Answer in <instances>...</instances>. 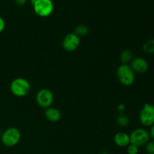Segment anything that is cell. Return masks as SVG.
Returning <instances> with one entry per match:
<instances>
[{"mask_svg":"<svg viewBox=\"0 0 154 154\" xmlns=\"http://www.w3.org/2000/svg\"><path fill=\"white\" fill-rule=\"evenodd\" d=\"M10 90L12 94L17 97H23L30 92L31 85L25 78H17L11 83Z\"/></svg>","mask_w":154,"mask_h":154,"instance_id":"1","label":"cell"},{"mask_svg":"<svg viewBox=\"0 0 154 154\" xmlns=\"http://www.w3.org/2000/svg\"><path fill=\"white\" fill-rule=\"evenodd\" d=\"M117 78L123 85L131 86L135 81V73L129 65L122 64L117 70Z\"/></svg>","mask_w":154,"mask_h":154,"instance_id":"2","label":"cell"},{"mask_svg":"<svg viewBox=\"0 0 154 154\" xmlns=\"http://www.w3.org/2000/svg\"><path fill=\"white\" fill-rule=\"evenodd\" d=\"M21 134L18 129L15 127L8 128L2 133L1 141L5 146L12 147L16 146L20 141Z\"/></svg>","mask_w":154,"mask_h":154,"instance_id":"3","label":"cell"},{"mask_svg":"<svg viewBox=\"0 0 154 154\" xmlns=\"http://www.w3.org/2000/svg\"><path fill=\"white\" fill-rule=\"evenodd\" d=\"M129 138H130V144L140 147L145 146V144L150 141V136L148 131L143 128H138L131 132L129 135Z\"/></svg>","mask_w":154,"mask_h":154,"instance_id":"4","label":"cell"},{"mask_svg":"<svg viewBox=\"0 0 154 154\" xmlns=\"http://www.w3.org/2000/svg\"><path fill=\"white\" fill-rule=\"evenodd\" d=\"M34 11L41 17H47L53 13L54 5L52 0H38L33 5Z\"/></svg>","mask_w":154,"mask_h":154,"instance_id":"5","label":"cell"},{"mask_svg":"<svg viewBox=\"0 0 154 154\" xmlns=\"http://www.w3.org/2000/svg\"><path fill=\"white\" fill-rule=\"evenodd\" d=\"M139 120L146 127H150L154 124V105L146 103L141 108L139 114Z\"/></svg>","mask_w":154,"mask_h":154,"instance_id":"6","label":"cell"},{"mask_svg":"<svg viewBox=\"0 0 154 154\" xmlns=\"http://www.w3.org/2000/svg\"><path fill=\"white\" fill-rule=\"evenodd\" d=\"M54 96L52 92L48 89H42L36 95L37 104L42 108H48L54 102Z\"/></svg>","mask_w":154,"mask_h":154,"instance_id":"7","label":"cell"},{"mask_svg":"<svg viewBox=\"0 0 154 154\" xmlns=\"http://www.w3.org/2000/svg\"><path fill=\"white\" fill-rule=\"evenodd\" d=\"M80 38L75 33L66 35L63 40V48L69 52L75 51L80 45Z\"/></svg>","mask_w":154,"mask_h":154,"instance_id":"8","label":"cell"},{"mask_svg":"<svg viewBox=\"0 0 154 154\" xmlns=\"http://www.w3.org/2000/svg\"><path fill=\"white\" fill-rule=\"evenodd\" d=\"M129 66L135 73L138 74L145 73L149 69L148 62L145 59L141 57L133 58Z\"/></svg>","mask_w":154,"mask_h":154,"instance_id":"9","label":"cell"},{"mask_svg":"<svg viewBox=\"0 0 154 154\" xmlns=\"http://www.w3.org/2000/svg\"><path fill=\"white\" fill-rule=\"evenodd\" d=\"M114 141L117 146L120 147H127L129 144H130V138L129 135H128L126 132H119L115 134L114 137Z\"/></svg>","mask_w":154,"mask_h":154,"instance_id":"10","label":"cell"},{"mask_svg":"<svg viewBox=\"0 0 154 154\" xmlns=\"http://www.w3.org/2000/svg\"><path fill=\"white\" fill-rule=\"evenodd\" d=\"M45 117L48 121L56 123V122H58L61 118V113L57 108L50 107L47 108L45 111Z\"/></svg>","mask_w":154,"mask_h":154,"instance_id":"11","label":"cell"},{"mask_svg":"<svg viewBox=\"0 0 154 154\" xmlns=\"http://www.w3.org/2000/svg\"><path fill=\"white\" fill-rule=\"evenodd\" d=\"M120 59L122 64L129 65V63H130L131 61L133 60V54L129 50H124L120 54Z\"/></svg>","mask_w":154,"mask_h":154,"instance_id":"12","label":"cell"},{"mask_svg":"<svg viewBox=\"0 0 154 154\" xmlns=\"http://www.w3.org/2000/svg\"><path fill=\"white\" fill-rule=\"evenodd\" d=\"M74 33L77 35L79 38L86 36L89 33V27L87 25H84V24H80V25L77 26L75 27V32Z\"/></svg>","mask_w":154,"mask_h":154,"instance_id":"13","label":"cell"},{"mask_svg":"<svg viewBox=\"0 0 154 154\" xmlns=\"http://www.w3.org/2000/svg\"><path fill=\"white\" fill-rule=\"evenodd\" d=\"M117 123L121 127H126L129 125V119L128 116L124 113H120L117 115Z\"/></svg>","mask_w":154,"mask_h":154,"instance_id":"14","label":"cell"},{"mask_svg":"<svg viewBox=\"0 0 154 154\" xmlns=\"http://www.w3.org/2000/svg\"><path fill=\"white\" fill-rule=\"evenodd\" d=\"M143 50L148 54H154V39L147 41L143 45Z\"/></svg>","mask_w":154,"mask_h":154,"instance_id":"15","label":"cell"},{"mask_svg":"<svg viewBox=\"0 0 154 154\" xmlns=\"http://www.w3.org/2000/svg\"><path fill=\"white\" fill-rule=\"evenodd\" d=\"M145 150L147 154H154V141H149L145 144Z\"/></svg>","mask_w":154,"mask_h":154,"instance_id":"16","label":"cell"},{"mask_svg":"<svg viewBox=\"0 0 154 154\" xmlns=\"http://www.w3.org/2000/svg\"><path fill=\"white\" fill-rule=\"evenodd\" d=\"M139 152V147L134 144H129L127 146V153L128 154H138Z\"/></svg>","mask_w":154,"mask_h":154,"instance_id":"17","label":"cell"},{"mask_svg":"<svg viewBox=\"0 0 154 154\" xmlns=\"http://www.w3.org/2000/svg\"><path fill=\"white\" fill-rule=\"evenodd\" d=\"M5 28V21L2 17H0V33L2 32Z\"/></svg>","mask_w":154,"mask_h":154,"instance_id":"18","label":"cell"},{"mask_svg":"<svg viewBox=\"0 0 154 154\" xmlns=\"http://www.w3.org/2000/svg\"><path fill=\"white\" fill-rule=\"evenodd\" d=\"M125 109H126V106H125L124 104H120L117 106V110H118L120 113H123L125 111Z\"/></svg>","mask_w":154,"mask_h":154,"instance_id":"19","label":"cell"},{"mask_svg":"<svg viewBox=\"0 0 154 154\" xmlns=\"http://www.w3.org/2000/svg\"><path fill=\"white\" fill-rule=\"evenodd\" d=\"M14 2L17 5L22 6V5H24L26 3L27 0H14Z\"/></svg>","mask_w":154,"mask_h":154,"instance_id":"20","label":"cell"},{"mask_svg":"<svg viewBox=\"0 0 154 154\" xmlns=\"http://www.w3.org/2000/svg\"><path fill=\"white\" fill-rule=\"evenodd\" d=\"M149 133H150V138H151L154 141V124L153 125V126H150V132H149Z\"/></svg>","mask_w":154,"mask_h":154,"instance_id":"21","label":"cell"},{"mask_svg":"<svg viewBox=\"0 0 154 154\" xmlns=\"http://www.w3.org/2000/svg\"><path fill=\"white\" fill-rule=\"evenodd\" d=\"M37 1H38V0H30V2H31V4L33 5H34L35 3Z\"/></svg>","mask_w":154,"mask_h":154,"instance_id":"22","label":"cell"},{"mask_svg":"<svg viewBox=\"0 0 154 154\" xmlns=\"http://www.w3.org/2000/svg\"><path fill=\"white\" fill-rule=\"evenodd\" d=\"M102 154H108V152H103V153H102Z\"/></svg>","mask_w":154,"mask_h":154,"instance_id":"23","label":"cell"},{"mask_svg":"<svg viewBox=\"0 0 154 154\" xmlns=\"http://www.w3.org/2000/svg\"><path fill=\"white\" fill-rule=\"evenodd\" d=\"M2 132L1 129H0V138H1V135H2Z\"/></svg>","mask_w":154,"mask_h":154,"instance_id":"24","label":"cell"}]
</instances>
